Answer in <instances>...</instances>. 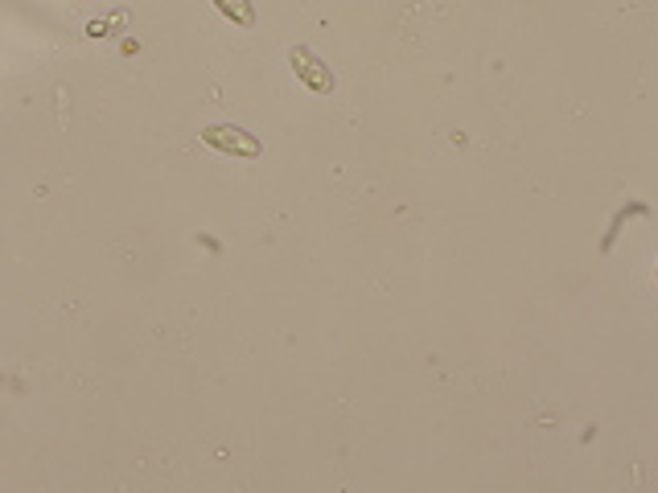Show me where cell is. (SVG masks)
I'll return each mask as SVG.
<instances>
[{
	"label": "cell",
	"mask_w": 658,
	"mask_h": 493,
	"mask_svg": "<svg viewBox=\"0 0 658 493\" xmlns=\"http://www.w3.org/2000/svg\"><path fill=\"white\" fill-rule=\"evenodd\" d=\"M198 136H202V145H210L214 152L239 157V161H256V157H263L260 136L239 128V124H210V128H202Z\"/></svg>",
	"instance_id": "cell-1"
},
{
	"label": "cell",
	"mask_w": 658,
	"mask_h": 493,
	"mask_svg": "<svg viewBox=\"0 0 658 493\" xmlns=\"http://www.w3.org/2000/svg\"><path fill=\"white\" fill-rule=\"evenodd\" d=\"M288 66H293V74H297L313 95H330L334 87H338L334 71H330V66H325L309 46H293V50H288Z\"/></svg>",
	"instance_id": "cell-2"
},
{
	"label": "cell",
	"mask_w": 658,
	"mask_h": 493,
	"mask_svg": "<svg viewBox=\"0 0 658 493\" xmlns=\"http://www.w3.org/2000/svg\"><path fill=\"white\" fill-rule=\"evenodd\" d=\"M214 9H219L231 25H239V29H251V25H256V4H251V0H214Z\"/></svg>",
	"instance_id": "cell-3"
},
{
	"label": "cell",
	"mask_w": 658,
	"mask_h": 493,
	"mask_svg": "<svg viewBox=\"0 0 658 493\" xmlns=\"http://www.w3.org/2000/svg\"><path fill=\"white\" fill-rule=\"evenodd\" d=\"M128 21H132V13H128V9H115L112 17L91 21V25H87V34H91V37H108V34H112V29H124V25H128Z\"/></svg>",
	"instance_id": "cell-4"
}]
</instances>
